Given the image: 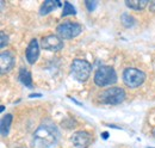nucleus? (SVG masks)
Returning <instances> with one entry per match:
<instances>
[{"label":"nucleus","instance_id":"1","mask_svg":"<svg viewBox=\"0 0 155 148\" xmlns=\"http://www.w3.org/2000/svg\"><path fill=\"white\" fill-rule=\"evenodd\" d=\"M60 131L55 124L44 122L39 126L34 134V142L41 148H51L58 142Z\"/></svg>","mask_w":155,"mask_h":148},{"label":"nucleus","instance_id":"2","mask_svg":"<svg viewBox=\"0 0 155 148\" xmlns=\"http://www.w3.org/2000/svg\"><path fill=\"white\" fill-rule=\"evenodd\" d=\"M117 81L116 71L110 66H101L97 69L94 74V82L98 86H107L112 85Z\"/></svg>","mask_w":155,"mask_h":148},{"label":"nucleus","instance_id":"3","mask_svg":"<svg viewBox=\"0 0 155 148\" xmlns=\"http://www.w3.org/2000/svg\"><path fill=\"white\" fill-rule=\"evenodd\" d=\"M71 69H72V75L74 76V79L78 80V81H80V82H84V81H86L90 78L92 67H91V65L86 60L75 59L72 62Z\"/></svg>","mask_w":155,"mask_h":148},{"label":"nucleus","instance_id":"4","mask_svg":"<svg viewBox=\"0 0 155 148\" xmlns=\"http://www.w3.org/2000/svg\"><path fill=\"white\" fill-rule=\"evenodd\" d=\"M125 99V91L120 87H111L99 94V100L104 104L116 105L120 104Z\"/></svg>","mask_w":155,"mask_h":148},{"label":"nucleus","instance_id":"5","mask_svg":"<svg viewBox=\"0 0 155 148\" xmlns=\"http://www.w3.org/2000/svg\"><path fill=\"white\" fill-rule=\"evenodd\" d=\"M144 79H146V74L136 68H127L123 72V80L125 85L131 89H135V87H138L140 85H142Z\"/></svg>","mask_w":155,"mask_h":148},{"label":"nucleus","instance_id":"6","mask_svg":"<svg viewBox=\"0 0 155 148\" xmlns=\"http://www.w3.org/2000/svg\"><path fill=\"white\" fill-rule=\"evenodd\" d=\"M81 31H82V26L78 23H72V22L62 23L58 26V36L63 39H72L78 35H80Z\"/></svg>","mask_w":155,"mask_h":148},{"label":"nucleus","instance_id":"7","mask_svg":"<svg viewBox=\"0 0 155 148\" xmlns=\"http://www.w3.org/2000/svg\"><path fill=\"white\" fill-rule=\"evenodd\" d=\"M41 45H42V48H44L45 50L58 52V50H60V49L63 48V41L58 36L49 35V36L42 38Z\"/></svg>","mask_w":155,"mask_h":148},{"label":"nucleus","instance_id":"8","mask_svg":"<svg viewBox=\"0 0 155 148\" xmlns=\"http://www.w3.org/2000/svg\"><path fill=\"white\" fill-rule=\"evenodd\" d=\"M72 142L77 148H87L92 142V135L87 131H78L73 135Z\"/></svg>","mask_w":155,"mask_h":148},{"label":"nucleus","instance_id":"9","mask_svg":"<svg viewBox=\"0 0 155 148\" xmlns=\"http://www.w3.org/2000/svg\"><path fill=\"white\" fill-rule=\"evenodd\" d=\"M39 56V45L36 38H34L26 48V60L30 65H34Z\"/></svg>","mask_w":155,"mask_h":148},{"label":"nucleus","instance_id":"10","mask_svg":"<svg viewBox=\"0 0 155 148\" xmlns=\"http://www.w3.org/2000/svg\"><path fill=\"white\" fill-rule=\"evenodd\" d=\"M15 65V57L11 53L8 52H4L0 55V71L1 74L7 73Z\"/></svg>","mask_w":155,"mask_h":148},{"label":"nucleus","instance_id":"11","mask_svg":"<svg viewBox=\"0 0 155 148\" xmlns=\"http://www.w3.org/2000/svg\"><path fill=\"white\" fill-rule=\"evenodd\" d=\"M58 6H61V2L55 1V0H47V1H44V2L42 4L39 13H41L42 16L48 15V13H50L53 10H55Z\"/></svg>","mask_w":155,"mask_h":148},{"label":"nucleus","instance_id":"12","mask_svg":"<svg viewBox=\"0 0 155 148\" xmlns=\"http://www.w3.org/2000/svg\"><path fill=\"white\" fill-rule=\"evenodd\" d=\"M125 5L128 7H130L131 10L140 11V10H143L148 5V1L147 0H127Z\"/></svg>","mask_w":155,"mask_h":148},{"label":"nucleus","instance_id":"13","mask_svg":"<svg viewBox=\"0 0 155 148\" xmlns=\"http://www.w3.org/2000/svg\"><path fill=\"white\" fill-rule=\"evenodd\" d=\"M19 80L21 81L23 85L28 86V87H32V79H31V74L28 69L21 68L19 71Z\"/></svg>","mask_w":155,"mask_h":148},{"label":"nucleus","instance_id":"14","mask_svg":"<svg viewBox=\"0 0 155 148\" xmlns=\"http://www.w3.org/2000/svg\"><path fill=\"white\" fill-rule=\"evenodd\" d=\"M11 122H12V115H6V116L2 117V119H1V126H0V130H1V135H2V136H6V135L8 134Z\"/></svg>","mask_w":155,"mask_h":148},{"label":"nucleus","instance_id":"15","mask_svg":"<svg viewBox=\"0 0 155 148\" xmlns=\"http://www.w3.org/2000/svg\"><path fill=\"white\" fill-rule=\"evenodd\" d=\"M77 11H75V7L69 4L68 1H64V5H63V11H62V17H66V16H69V15H75Z\"/></svg>","mask_w":155,"mask_h":148},{"label":"nucleus","instance_id":"16","mask_svg":"<svg viewBox=\"0 0 155 148\" xmlns=\"http://www.w3.org/2000/svg\"><path fill=\"white\" fill-rule=\"evenodd\" d=\"M120 19H122V23L124 24V26H127V28H130V26H133L135 24L134 18L130 15H128V13H123Z\"/></svg>","mask_w":155,"mask_h":148},{"label":"nucleus","instance_id":"17","mask_svg":"<svg viewBox=\"0 0 155 148\" xmlns=\"http://www.w3.org/2000/svg\"><path fill=\"white\" fill-rule=\"evenodd\" d=\"M85 5L87 6L88 11H93L96 8V6L98 5L97 1H85Z\"/></svg>","mask_w":155,"mask_h":148},{"label":"nucleus","instance_id":"18","mask_svg":"<svg viewBox=\"0 0 155 148\" xmlns=\"http://www.w3.org/2000/svg\"><path fill=\"white\" fill-rule=\"evenodd\" d=\"M7 42H8V38H7V36L4 34V32H1V48H5V45L7 44Z\"/></svg>","mask_w":155,"mask_h":148},{"label":"nucleus","instance_id":"19","mask_svg":"<svg viewBox=\"0 0 155 148\" xmlns=\"http://www.w3.org/2000/svg\"><path fill=\"white\" fill-rule=\"evenodd\" d=\"M149 7H150V11L155 12V0L152 1V2H149Z\"/></svg>","mask_w":155,"mask_h":148},{"label":"nucleus","instance_id":"20","mask_svg":"<svg viewBox=\"0 0 155 148\" xmlns=\"http://www.w3.org/2000/svg\"><path fill=\"white\" fill-rule=\"evenodd\" d=\"M103 137L104 139H107V133H103Z\"/></svg>","mask_w":155,"mask_h":148},{"label":"nucleus","instance_id":"21","mask_svg":"<svg viewBox=\"0 0 155 148\" xmlns=\"http://www.w3.org/2000/svg\"><path fill=\"white\" fill-rule=\"evenodd\" d=\"M154 136H155V130H154Z\"/></svg>","mask_w":155,"mask_h":148},{"label":"nucleus","instance_id":"22","mask_svg":"<svg viewBox=\"0 0 155 148\" xmlns=\"http://www.w3.org/2000/svg\"><path fill=\"white\" fill-rule=\"evenodd\" d=\"M148 148H153V147H148Z\"/></svg>","mask_w":155,"mask_h":148},{"label":"nucleus","instance_id":"23","mask_svg":"<svg viewBox=\"0 0 155 148\" xmlns=\"http://www.w3.org/2000/svg\"><path fill=\"white\" fill-rule=\"evenodd\" d=\"M20 148H25V147H20Z\"/></svg>","mask_w":155,"mask_h":148}]
</instances>
